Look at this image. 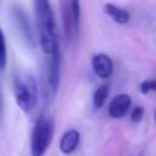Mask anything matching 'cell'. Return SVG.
<instances>
[{
	"label": "cell",
	"mask_w": 156,
	"mask_h": 156,
	"mask_svg": "<svg viewBox=\"0 0 156 156\" xmlns=\"http://www.w3.org/2000/svg\"><path fill=\"white\" fill-rule=\"evenodd\" d=\"M34 4H35L39 43H40L41 50L45 54L50 55L54 52V50L58 45L57 38H56V30H55L54 15H52L49 0H34Z\"/></svg>",
	"instance_id": "6da1fadb"
},
{
	"label": "cell",
	"mask_w": 156,
	"mask_h": 156,
	"mask_svg": "<svg viewBox=\"0 0 156 156\" xmlns=\"http://www.w3.org/2000/svg\"><path fill=\"white\" fill-rule=\"evenodd\" d=\"M15 99L20 108L24 112H30L38 101L37 82L32 74L27 72H20L13 77Z\"/></svg>",
	"instance_id": "7a4b0ae2"
},
{
	"label": "cell",
	"mask_w": 156,
	"mask_h": 156,
	"mask_svg": "<svg viewBox=\"0 0 156 156\" xmlns=\"http://www.w3.org/2000/svg\"><path fill=\"white\" fill-rule=\"evenodd\" d=\"M54 136V121L51 117L40 116L33 128L30 138L32 156H44Z\"/></svg>",
	"instance_id": "3957f363"
},
{
	"label": "cell",
	"mask_w": 156,
	"mask_h": 156,
	"mask_svg": "<svg viewBox=\"0 0 156 156\" xmlns=\"http://www.w3.org/2000/svg\"><path fill=\"white\" fill-rule=\"evenodd\" d=\"M50 61H49V68H48V84L49 89L52 95H55L58 90L60 82H61V51L60 45L56 46L52 54H50Z\"/></svg>",
	"instance_id": "277c9868"
},
{
	"label": "cell",
	"mask_w": 156,
	"mask_h": 156,
	"mask_svg": "<svg viewBox=\"0 0 156 156\" xmlns=\"http://www.w3.org/2000/svg\"><path fill=\"white\" fill-rule=\"evenodd\" d=\"M65 27L66 33L74 34L76 37L79 33V24H80V2L79 0H69L68 4V12L65 17Z\"/></svg>",
	"instance_id": "5b68a950"
},
{
	"label": "cell",
	"mask_w": 156,
	"mask_h": 156,
	"mask_svg": "<svg viewBox=\"0 0 156 156\" xmlns=\"http://www.w3.org/2000/svg\"><path fill=\"white\" fill-rule=\"evenodd\" d=\"M132 105V99L128 94L116 95L108 105V115L112 118H122L129 111Z\"/></svg>",
	"instance_id": "8992f818"
},
{
	"label": "cell",
	"mask_w": 156,
	"mask_h": 156,
	"mask_svg": "<svg viewBox=\"0 0 156 156\" xmlns=\"http://www.w3.org/2000/svg\"><path fill=\"white\" fill-rule=\"evenodd\" d=\"M94 73L99 78H108L113 72V63L106 54H96L91 60Z\"/></svg>",
	"instance_id": "52a82bcc"
},
{
	"label": "cell",
	"mask_w": 156,
	"mask_h": 156,
	"mask_svg": "<svg viewBox=\"0 0 156 156\" xmlns=\"http://www.w3.org/2000/svg\"><path fill=\"white\" fill-rule=\"evenodd\" d=\"M12 15H13V20H15L17 30L21 33V35L26 40V43L32 45L33 44V32H32V28H30V24L28 22L26 13L21 9L15 7L12 10Z\"/></svg>",
	"instance_id": "ba28073f"
},
{
	"label": "cell",
	"mask_w": 156,
	"mask_h": 156,
	"mask_svg": "<svg viewBox=\"0 0 156 156\" xmlns=\"http://www.w3.org/2000/svg\"><path fill=\"white\" fill-rule=\"evenodd\" d=\"M79 138H80V135H79V132L78 130H76V129L67 130L62 135V138L60 140V150L63 154H71V152H73L77 149L78 144H79Z\"/></svg>",
	"instance_id": "9c48e42d"
},
{
	"label": "cell",
	"mask_w": 156,
	"mask_h": 156,
	"mask_svg": "<svg viewBox=\"0 0 156 156\" xmlns=\"http://www.w3.org/2000/svg\"><path fill=\"white\" fill-rule=\"evenodd\" d=\"M104 11L107 16H110L118 24H126L130 20V13L127 10L121 9L113 4H106L104 6Z\"/></svg>",
	"instance_id": "30bf717a"
},
{
	"label": "cell",
	"mask_w": 156,
	"mask_h": 156,
	"mask_svg": "<svg viewBox=\"0 0 156 156\" xmlns=\"http://www.w3.org/2000/svg\"><path fill=\"white\" fill-rule=\"evenodd\" d=\"M107 95H108V87L107 85H102V87H99L94 95H93V106L98 110L100 107H102V105L105 104L106 99H107Z\"/></svg>",
	"instance_id": "8fae6325"
},
{
	"label": "cell",
	"mask_w": 156,
	"mask_h": 156,
	"mask_svg": "<svg viewBox=\"0 0 156 156\" xmlns=\"http://www.w3.org/2000/svg\"><path fill=\"white\" fill-rule=\"evenodd\" d=\"M6 62H7L6 41H5V35L0 28V69H4L6 67Z\"/></svg>",
	"instance_id": "7c38bea8"
},
{
	"label": "cell",
	"mask_w": 156,
	"mask_h": 156,
	"mask_svg": "<svg viewBox=\"0 0 156 156\" xmlns=\"http://www.w3.org/2000/svg\"><path fill=\"white\" fill-rule=\"evenodd\" d=\"M151 90H156V79H146L140 84V91L147 94Z\"/></svg>",
	"instance_id": "4fadbf2b"
},
{
	"label": "cell",
	"mask_w": 156,
	"mask_h": 156,
	"mask_svg": "<svg viewBox=\"0 0 156 156\" xmlns=\"http://www.w3.org/2000/svg\"><path fill=\"white\" fill-rule=\"evenodd\" d=\"M143 115H144V108L141 106H135L133 110H132V113H130V119L133 122H139L141 121L143 118Z\"/></svg>",
	"instance_id": "5bb4252c"
},
{
	"label": "cell",
	"mask_w": 156,
	"mask_h": 156,
	"mask_svg": "<svg viewBox=\"0 0 156 156\" xmlns=\"http://www.w3.org/2000/svg\"><path fill=\"white\" fill-rule=\"evenodd\" d=\"M2 116V100H1V95H0V118Z\"/></svg>",
	"instance_id": "9a60e30c"
},
{
	"label": "cell",
	"mask_w": 156,
	"mask_h": 156,
	"mask_svg": "<svg viewBox=\"0 0 156 156\" xmlns=\"http://www.w3.org/2000/svg\"><path fill=\"white\" fill-rule=\"evenodd\" d=\"M155 122H156V110H155Z\"/></svg>",
	"instance_id": "2e32d148"
}]
</instances>
